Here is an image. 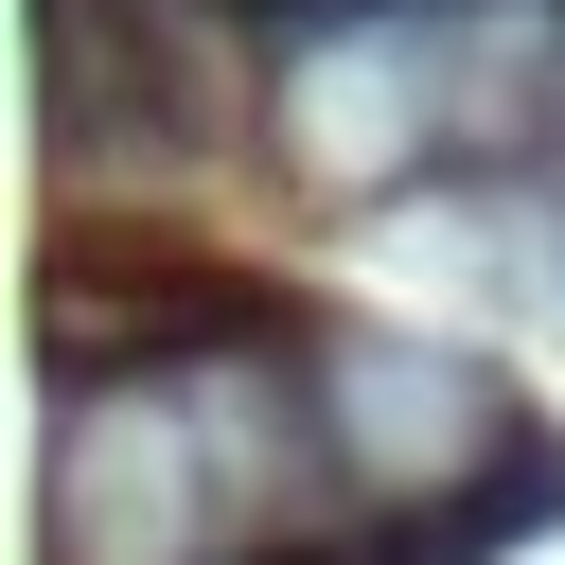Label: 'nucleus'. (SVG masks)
Listing matches in <instances>:
<instances>
[{"label":"nucleus","mask_w":565,"mask_h":565,"mask_svg":"<svg viewBox=\"0 0 565 565\" xmlns=\"http://www.w3.org/2000/svg\"><path fill=\"white\" fill-rule=\"evenodd\" d=\"M247 565H265V547H247Z\"/></svg>","instance_id":"f257e3e1"}]
</instances>
